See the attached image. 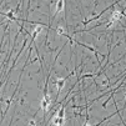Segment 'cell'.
Here are the masks:
<instances>
[{
  "instance_id": "1",
  "label": "cell",
  "mask_w": 126,
  "mask_h": 126,
  "mask_svg": "<svg viewBox=\"0 0 126 126\" xmlns=\"http://www.w3.org/2000/svg\"><path fill=\"white\" fill-rule=\"evenodd\" d=\"M52 125L54 126H64V117H60L56 115L52 119Z\"/></svg>"
},
{
  "instance_id": "7",
  "label": "cell",
  "mask_w": 126,
  "mask_h": 126,
  "mask_svg": "<svg viewBox=\"0 0 126 126\" xmlns=\"http://www.w3.org/2000/svg\"><path fill=\"white\" fill-rule=\"evenodd\" d=\"M56 32H58L59 35H65V31H64V29H63V28H60V26L56 29Z\"/></svg>"
},
{
  "instance_id": "4",
  "label": "cell",
  "mask_w": 126,
  "mask_h": 126,
  "mask_svg": "<svg viewBox=\"0 0 126 126\" xmlns=\"http://www.w3.org/2000/svg\"><path fill=\"white\" fill-rule=\"evenodd\" d=\"M55 10H56V13H60V11L64 10V0H58Z\"/></svg>"
},
{
  "instance_id": "8",
  "label": "cell",
  "mask_w": 126,
  "mask_h": 126,
  "mask_svg": "<svg viewBox=\"0 0 126 126\" xmlns=\"http://www.w3.org/2000/svg\"><path fill=\"white\" fill-rule=\"evenodd\" d=\"M6 15H8V17H10V19H14V13L13 11H9Z\"/></svg>"
},
{
  "instance_id": "9",
  "label": "cell",
  "mask_w": 126,
  "mask_h": 126,
  "mask_svg": "<svg viewBox=\"0 0 126 126\" xmlns=\"http://www.w3.org/2000/svg\"><path fill=\"white\" fill-rule=\"evenodd\" d=\"M29 126H36V122H35L34 120H30V122H29Z\"/></svg>"
},
{
  "instance_id": "10",
  "label": "cell",
  "mask_w": 126,
  "mask_h": 126,
  "mask_svg": "<svg viewBox=\"0 0 126 126\" xmlns=\"http://www.w3.org/2000/svg\"><path fill=\"white\" fill-rule=\"evenodd\" d=\"M58 116H60V117H64V110H60V111L58 112Z\"/></svg>"
},
{
  "instance_id": "6",
  "label": "cell",
  "mask_w": 126,
  "mask_h": 126,
  "mask_svg": "<svg viewBox=\"0 0 126 126\" xmlns=\"http://www.w3.org/2000/svg\"><path fill=\"white\" fill-rule=\"evenodd\" d=\"M43 29H44V26H43V25H39V26H36V28H35V32H34V36H36L38 34H40V32L43 31Z\"/></svg>"
},
{
  "instance_id": "5",
  "label": "cell",
  "mask_w": 126,
  "mask_h": 126,
  "mask_svg": "<svg viewBox=\"0 0 126 126\" xmlns=\"http://www.w3.org/2000/svg\"><path fill=\"white\" fill-rule=\"evenodd\" d=\"M65 85V79H58L56 80V86H58V90H63Z\"/></svg>"
},
{
  "instance_id": "2",
  "label": "cell",
  "mask_w": 126,
  "mask_h": 126,
  "mask_svg": "<svg viewBox=\"0 0 126 126\" xmlns=\"http://www.w3.org/2000/svg\"><path fill=\"white\" fill-rule=\"evenodd\" d=\"M49 106H50V99H49L47 95H45V97H44L43 101H41V109H43V110H47Z\"/></svg>"
},
{
  "instance_id": "3",
  "label": "cell",
  "mask_w": 126,
  "mask_h": 126,
  "mask_svg": "<svg viewBox=\"0 0 126 126\" xmlns=\"http://www.w3.org/2000/svg\"><path fill=\"white\" fill-rule=\"evenodd\" d=\"M121 17H122V14H121L120 11H117V10H116V11H114V13H112V15H111V21H112V23H116L117 20H120V19H121Z\"/></svg>"
},
{
  "instance_id": "11",
  "label": "cell",
  "mask_w": 126,
  "mask_h": 126,
  "mask_svg": "<svg viewBox=\"0 0 126 126\" xmlns=\"http://www.w3.org/2000/svg\"><path fill=\"white\" fill-rule=\"evenodd\" d=\"M84 126H91V125H90V122H89V121H87V122H86V124H85V125H84Z\"/></svg>"
}]
</instances>
